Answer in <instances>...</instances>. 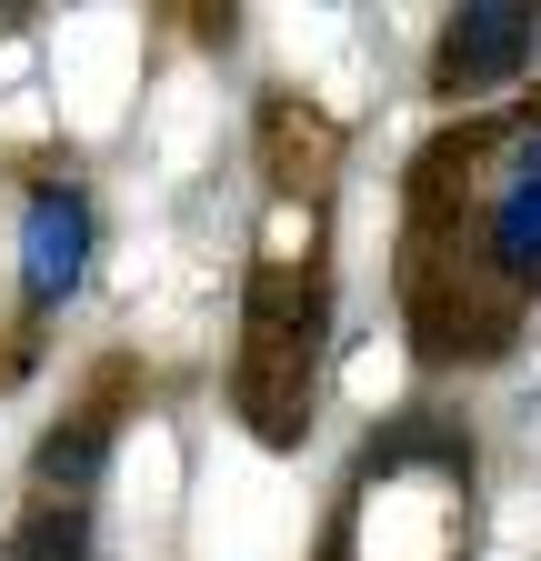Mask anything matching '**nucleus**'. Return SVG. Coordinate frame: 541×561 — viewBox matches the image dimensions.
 Wrapping results in <instances>:
<instances>
[{
    "mask_svg": "<svg viewBox=\"0 0 541 561\" xmlns=\"http://www.w3.org/2000/svg\"><path fill=\"white\" fill-rule=\"evenodd\" d=\"M251 161H261V201L331 210V191H342V161H352V130L331 121L311 91H281V81H270V91L251 101Z\"/></svg>",
    "mask_w": 541,
    "mask_h": 561,
    "instance_id": "nucleus-7",
    "label": "nucleus"
},
{
    "mask_svg": "<svg viewBox=\"0 0 541 561\" xmlns=\"http://www.w3.org/2000/svg\"><path fill=\"white\" fill-rule=\"evenodd\" d=\"M41 341H50V331H21V321H11V341H0V391H11V381L41 362Z\"/></svg>",
    "mask_w": 541,
    "mask_h": 561,
    "instance_id": "nucleus-9",
    "label": "nucleus"
},
{
    "mask_svg": "<svg viewBox=\"0 0 541 561\" xmlns=\"http://www.w3.org/2000/svg\"><path fill=\"white\" fill-rule=\"evenodd\" d=\"M11 561H101V512H21Z\"/></svg>",
    "mask_w": 541,
    "mask_h": 561,
    "instance_id": "nucleus-8",
    "label": "nucleus"
},
{
    "mask_svg": "<svg viewBox=\"0 0 541 561\" xmlns=\"http://www.w3.org/2000/svg\"><path fill=\"white\" fill-rule=\"evenodd\" d=\"M331 331H342V261L331 210L261 201L241 261V341H231V421L261 451H301L331 391Z\"/></svg>",
    "mask_w": 541,
    "mask_h": 561,
    "instance_id": "nucleus-2",
    "label": "nucleus"
},
{
    "mask_svg": "<svg viewBox=\"0 0 541 561\" xmlns=\"http://www.w3.org/2000/svg\"><path fill=\"white\" fill-rule=\"evenodd\" d=\"M401 351L422 381L502 371L541 321V91L441 121L401 171Z\"/></svg>",
    "mask_w": 541,
    "mask_h": 561,
    "instance_id": "nucleus-1",
    "label": "nucleus"
},
{
    "mask_svg": "<svg viewBox=\"0 0 541 561\" xmlns=\"http://www.w3.org/2000/svg\"><path fill=\"white\" fill-rule=\"evenodd\" d=\"M531 70H541V0H461V11H441V31H431L422 91L451 121H471V111L521 101Z\"/></svg>",
    "mask_w": 541,
    "mask_h": 561,
    "instance_id": "nucleus-6",
    "label": "nucleus"
},
{
    "mask_svg": "<svg viewBox=\"0 0 541 561\" xmlns=\"http://www.w3.org/2000/svg\"><path fill=\"white\" fill-rule=\"evenodd\" d=\"M0 561H11V531H0Z\"/></svg>",
    "mask_w": 541,
    "mask_h": 561,
    "instance_id": "nucleus-10",
    "label": "nucleus"
},
{
    "mask_svg": "<svg viewBox=\"0 0 541 561\" xmlns=\"http://www.w3.org/2000/svg\"><path fill=\"white\" fill-rule=\"evenodd\" d=\"M101 241H111V210H101V181L71 151H11V321L21 331H50L91 291Z\"/></svg>",
    "mask_w": 541,
    "mask_h": 561,
    "instance_id": "nucleus-4",
    "label": "nucleus"
},
{
    "mask_svg": "<svg viewBox=\"0 0 541 561\" xmlns=\"http://www.w3.org/2000/svg\"><path fill=\"white\" fill-rule=\"evenodd\" d=\"M482 531V432L461 401H401L352 442L311 561H471Z\"/></svg>",
    "mask_w": 541,
    "mask_h": 561,
    "instance_id": "nucleus-3",
    "label": "nucleus"
},
{
    "mask_svg": "<svg viewBox=\"0 0 541 561\" xmlns=\"http://www.w3.org/2000/svg\"><path fill=\"white\" fill-rule=\"evenodd\" d=\"M141 401H151V362H130V351L91 362V381L41 421V442L21 461V512H101V481H111Z\"/></svg>",
    "mask_w": 541,
    "mask_h": 561,
    "instance_id": "nucleus-5",
    "label": "nucleus"
}]
</instances>
